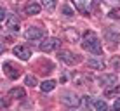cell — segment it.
Instances as JSON below:
<instances>
[{"label":"cell","mask_w":120,"mask_h":111,"mask_svg":"<svg viewBox=\"0 0 120 111\" xmlns=\"http://www.w3.org/2000/svg\"><path fill=\"white\" fill-rule=\"evenodd\" d=\"M82 47H84L85 50L96 54V56H101V52H103L101 42H99L98 35L94 33V31H85V33H84V38H82Z\"/></svg>","instance_id":"1"},{"label":"cell","mask_w":120,"mask_h":111,"mask_svg":"<svg viewBox=\"0 0 120 111\" xmlns=\"http://www.w3.org/2000/svg\"><path fill=\"white\" fill-rule=\"evenodd\" d=\"M71 2H73V5H75V9L78 12H82V14H90L96 0H71Z\"/></svg>","instance_id":"2"},{"label":"cell","mask_w":120,"mask_h":111,"mask_svg":"<svg viewBox=\"0 0 120 111\" xmlns=\"http://www.w3.org/2000/svg\"><path fill=\"white\" fill-rule=\"evenodd\" d=\"M59 45H61L59 38H47L45 42L40 43V50L42 52H52V50H56V49H59Z\"/></svg>","instance_id":"3"},{"label":"cell","mask_w":120,"mask_h":111,"mask_svg":"<svg viewBox=\"0 0 120 111\" xmlns=\"http://www.w3.org/2000/svg\"><path fill=\"white\" fill-rule=\"evenodd\" d=\"M44 35H45V31L42 30V28H38V26L28 28L26 33H24V36H26L28 40H40V38H44Z\"/></svg>","instance_id":"4"},{"label":"cell","mask_w":120,"mask_h":111,"mask_svg":"<svg viewBox=\"0 0 120 111\" xmlns=\"http://www.w3.org/2000/svg\"><path fill=\"white\" fill-rule=\"evenodd\" d=\"M4 73H5V75L9 76V78L16 80V78L21 75V69H19V68H16L12 63H9V61H7V63H4Z\"/></svg>","instance_id":"5"},{"label":"cell","mask_w":120,"mask_h":111,"mask_svg":"<svg viewBox=\"0 0 120 111\" xmlns=\"http://www.w3.org/2000/svg\"><path fill=\"white\" fill-rule=\"evenodd\" d=\"M12 52H14L21 61H28V59H30V56H31V50L28 47H24V45H16V47L12 49Z\"/></svg>","instance_id":"6"},{"label":"cell","mask_w":120,"mask_h":111,"mask_svg":"<svg viewBox=\"0 0 120 111\" xmlns=\"http://www.w3.org/2000/svg\"><path fill=\"white\" fill-rule=\"evenodd\" d=\"M98 82L99 85H103V87H111V85H117V75H101L98 76Z\"/></svg>","instance_id":"7"},{"label":"cell","mask_w":120,"mask_h":111,"mask_svg":"<svg viewBox=\"0 0 120 111\" xmlns=\"http://www.w3.org/2000/svg\"><path fill=\"white\" fill-rule=\"evenodd\" d=\"M61 101H63L64 104H68V106H78V102H80L78 96H75V94H71V92H66L64 96L61 97Z\"/></svg>","instance_id":"8"},{"label":"cell","mask_w":120,"mask_h":111,"mask_svg":"<svg viewBox=\"0 0 120 111\" xmlns=\"http://www.w3.org/2000/svg\"><path fill=\"white\" fill-rule=\"evenodd\" d=\"M59 59L63 61V63H66V64H75L77 63V59H75V56L71 54L70 50H59Z\"/></svg>","instance_id":"9"},{"label":"cell","mask_w":120,"mask_h":111,"mask_svg":"<svg viewBox=\"0 0 120 111\" xmlns=\"http://www.w3.org/2000/svg\"><path fill=\"white\" fill-rule=\"evenodd\" d=\"M5 26L9 28V30H12V31H18L19 30V19L16 18V16H7V19H5Z\"/></svg>","instance_id":"10"},{"label":"cell","mask_w":120,"mask_h":111,"mask_svg":"<svg viewBox=\"0 0 120 111\" xmlns=\"http://www.w3.org/2000/svg\"><path fill=\"white\" fill-rule=\"evenodd\" d=\"M9 97H14V99H24L26 97V92H24V89L21 87H14L9 90Z\"/></svg>","instance_id":"11"},{"label":"cell","mask_w":120,"mask_h":111,"mask_svg":"<svg viewBox=\"0 0 120 111\" xmlns=\"http://www.w3.org/2000/svg\"><path fill=\"white\" fill-rule=\"evenodd\" d=\"M106 38H108L110 42H117L120 38V31L117 28H108V30H106Z\"/></svg>","instance_id":"12"},{"label":"cell","mask_w":120,"mask_h":111,"mask_svg":"<svg viewBox=\"0 0 120 111\" xmlns=\"http://www.w3.org/2000/svg\"><path fill=\"white\" fill-rule=\"evenodd\" d=\"M89 68L92 69H105V61L103 59H96V57H92V59H89Z\"/></svg>","instance_id":"13"},{"label":"cell","mask_w":120,"mask_h":111,"mask_svg":"<svg viewBox=\"0 0 120 111\" xmlns=\"http://www.w3.org/2000/svg\"><path fill=\"white\" fill-rule=\"evenodd\" d=\"M24 12H26V14H30V16L38 14V12H40V4H35V2L28 4V5L24 7Z\"/></svg>","instance_id":"14"},{"label":"cell","mask_w":120,"mask_h":111,"mask_svg":"<svg viewBox=\"0 0 120 111\" xmlns=\"http://www.w3.org/2000/svg\"><path fill=\"white\" fill-rule=\"evenodd\" d=\"M54 87H56V82L54 80H45V82L40 83V90H42V92H51Z\"/></svg>","instance_id":"15"},{"label":"cell","mask_w":120,"mask_h":111,"mask_svg":"<svg viewBox=\"0 0 120 111\" xmlns=\"http://www.w3.org/2000/svg\"><path fill=\"white\" fill-rule=\"evenodd\" d=\"M24 83H26L28 87H35V85H38V80H37V76L28 75L26 78H24Z\"/></svg>","instance_id":"16"},{"label":"cell","mask_w":120,"mask_h":111,"mask_svg":"<svg viewBox=\"0 0 120 111\" xmlns=\"http://www.w3.org/2000/svg\"><path fill=\"white\" fill-rule=\"evenodd\" d=\"M94 108H96V111H108V104L105 101H96L94 102Z\"/></svg>","instance_id":"17"},{"label":"cell","mask_w":120,"mask_h":111,"mask_svg":"<svg viewBox=\"0 0 120 111\" xmlns=\"http://www.w3.org/2000/svg\"><path fill=\"white\" fill-rule=\"evenodd\" d=\"M42 5L47 11H54L56 9V0H42Z\"/></svg>","instance_id":"18"},{"label":"cell","mask_w":120,"mask_h":111,"mask_svg":"<svg viewBox=\"0 0 120 111\" xmlns=\"http://www.w3.org/2000/svg\"><path fill=\"white\" fill-rule=\"evenodd\" d=\"M64 35L68 36L71 42H75V40L78 38V33H77V31H73V30H66V33H64Z\"/></svg>","instance_id":"19"},{"label":"cell","mask_w":120,"mask_h":111,"mask_svg":"<svg viewBox=\"0 0 120 111\" xmlns=\"http://www.w3.org/2000/svg\"><path fill=\"white\" fill-rule=\"evenodd\" d=\"M108 16L111 19H120V9H111Z\"/></svg>","instance_id":"20"},{"label":"cell","mask_w":120,"mask_h":111,"mask_svg":"<svg viewBox=\"0 0 120 111\" xmlns=\"http://www.w3.org/2000/svg\"><path fill=\"white\" fill-rule=\"evenodd\" d=\"M63 14H64V16H73L75 12L71 11V7H70V5H64V7H63Z\"/></svg>","instance_id":"21"},{"label":"cell","mask_w":120,"mask_h":111,"mask_svg":"<svg viewBox=\"0 0 120 111\" xmlns=\"http://www.w3.org/2000/svg\"><path fill=\"white\" fill-rule=\"evenodd\" d=\"M4 19H7V12L4 7H0V21H4Z\"/></svg>","instance_id":"22"},{"label":"cell","mask_w":120,"mask_h":111,"mask_svg":"<svg viewBox=\"0 0 120 111\" xmlns=\"http://www.w3.org/2000/svg\"><path fill=\"white\" fill-rule=\"evenodd\" d=\"M120 92V85H118V87H115L113 90H106V96H111V94H118Z\"/></svg>","instance_id":"23"},{"label":"cell","mask_w":120,"mask_h":111,"mask_svg":"<svg viewBox=\"0 0 120 111\" xmlns=\"http://www.w3.org/2000/svg\"><path fill=\"white\" fill-rule=\"evenodd\" d=\"M113 111H120V97L117 101H115V104H113Z\"/></svg>","instance_id":"24"},{"label":"cell","mask_w":120,"mask_h":111,"mask_svg":"<svg viewBox=\"0 0 120 111\" xmlns=\"http://www.w3.org/2000/svg\"><path fill=\"white\" fill-rule=\"evenodd\" d=\"M4 52H5V45H4L2 42H0V56H2Z\"/></svg>","instance_id":"25"},{"label":"cell","mask_w":120,"mask_h":111,"mask_svg":"<svg viewBox=\"0 0 120 111\" xmlns=\"http://www.w3.org/2000/svg\"><path fill=\"white\" fill-rule=\"evenodd\" d=\"M106 2H118V0H106Z\"/></svg>","instance_id":"26"}]
</instances>
